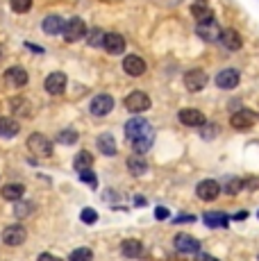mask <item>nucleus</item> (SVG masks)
I'll use <instances>...</instances> for the list:
<instances>
[{
  "instance_id": "24",
  "label": "nucleus",
  "mask_w": 259,
  "mask_h": 261,
  "mask_svg": "<svg viewBox=\"0 0 259 261\" xmlns=\"http://www.w3.org/2000/svg\"><path fill=\"white\" fill-rule=\"evenodd\" d=\"M23 193H25V187H23V184H7V187H3V198L12 200V202L21 200Z\"/></svg>"
},
{
  "instance_id": "13",
  "label": "nucleus",
  "mask_w": 259,
  "mask_h": 261,
  "mask_svg": "<svg viewBox=\"0 0 259 261\" xmlns=\"http://www.w3.org/2000/svg\"><path fill=\"white\" fill-rule=\"evenodd\" d=\"M25 237L28 234H25V227H23V225H9L3 234V241L14 248V245H21L23 241H25Z\"/></svg>"
},
{
  "instance_id": "21",
  "label": "nucleus",
  "mask_w": 259,
  "mask_h": 261,
  "mask_svg": "<svg viewBox=\"0 0 259 261\" xmlns=\"http://www.w3.org/2000/svg\"><path fill=\"white\" fill-rule=\"evenodd\" d=\"M18 132H21V125H18L14 118H7V116L0 118V137L9 139V137H16Z\"/></svg>"
},
{
  "instance_id": "8",
  "label": "nucleus",
  "mask_w": 259,
  "mask_h": 261,
  "mask_svg": "<svg viewBox=\"0 0 259 261\" xmlns=\"http://www.w3.org/2000/svg\"><path fill=\"white\" fill-rule=\"evenodd\" d=\"M239 80H241V75H239L237 68H225V71L216 75V87L223 89V91H230V89L239 87Z\"/></svg>"
},
{
  "instance_id": "18",
  "label": "nucleus",
  "mask_w": 259,
  "mask_h": 261,
  "mask_svg": "<svg viewBox=\"0 0 259 261\" xmlns=\"http://www.w3.org/2000/svg\"><path fill=\"white\" fill-rule=\"evenodd\" d=\"M221 32H223V30L218 28L214 21L198 23V37L205 39V41H216V39H221Z\"/></svg>"
},
{
  "instance_id": "7",
  "label": "nucleus",
  "mask_w": 259,
  "mask_h": 261,
  "mask_svg": "<svg viewBox=\"0 0 259 261\" xmlns=\"http://www.w3.org/2000/svg\"><path fill=\"white\" fill-rule=\"evenodd\" d=\"M255 120H257L255 112H250V109H239V112L232 114L230 123L234 129H250L252 125H255Z\"/></svg>"
},
{
  "instance_id": "9",
  "label": "nucleus",
  "mask_w": 259,
  "mask_h": 261,
  "mask_svg": "<svg viewBox=\"0 0 259 261\" xmlns=\"http://www.w3.org/2000/svg\"><path fill=\"white\" fill-rule=\"evenodd\" d=\"M196 195L200 200H205V202H212V200H216L218 195H221V184L214 182V179H205V182L198 184Z\"/></svg>"
},
{
  "instance_id": "22",
  "label": "nucleus",
  "mask_w": 259,
  "mask_h": 261,
  "mask_svg": "<svg viewBox=\"0 0 259 261\" xmlns=\"http://www.w3.org/2000/svg\"><path fill=\"white\" fill-rule=\"evenodd\" d=\"M202 220H205L207 227H227V223H230L223 212H207Z\"/></svg>"
},
{
  "instance_id": "3",
  "label": "nucleus",
  "mask_w": 259,
  "mask_h": 261,
  "mask_svg": "<svg viewBox=\"0 0 259 261\" xmlns=\"http://www.w3.org/2000/svg\"><path fill=\"white\" fill-rule=\"evenodd\" d=\"M28 148L32 150L37 157H50L53 154V141L46 139L43 134H32V137L28 139Z\"/></svg>"
},
{
  "instance_id": "20",
  "label": "nucleus",
  "mask_w": 259,
  "mask_h": 261,
  "mask_svg": "<svg viewBox=\"0 0 259 261\" xmlns=\"http://www.w3.org/2000/svg\"><path fill=\"white\" fill-rule=\"evenodd\" d=\"M121 250H123V254L130 259H141L143 257V243L141 241H137V239H127V241H123L121 243Z\"/></svg>"
},
{
  "instance_id": "34",
  "label": "nucleus",
  "mask_w": 259,
  "mask_h": 261,
  "mask_svg": "<svg viewBox=\"0 0 259 261\" xmlns=\"http://www.w3.org/2000/svg\"><path fill=\"white\" fill-rule=\"evenodd\" d=\"M200 134H202V139L212 141V139L218 134V127H216L214 123H205V125H200Z\"/></svg>"
},
{
  "instance_id": "31",
  "label": "nucleus",
  "mask_w": 259,
  "mask_h": 261,
  "mask_svg": "<svg viewBox=\"0 0 259 261\" xmlns=\"http://www.w3.org/2000/svg\"><path fill=\"white\" fill-rule=\"evenodd\" d=\"M57 141L59 143H77V132L75 129H62V132L57 134Z\"/></svg>"
},
{
  "instance_id": "6",
  "label": "nucleus",
  "mask_w": 259,
  "mask_h": 261,
  "mask_svg": "<svg viewBox=\"0 0 259 261\" xmlns=\"http://www.w3.org/2000/svg\"><path fill=\"white\" fill-rule=\"evenodd\" d=\"M89 109H91L93 116H107V114L114 109V98L109 93L96 95V98L91 100V105H89Z\"/></svg>"
},
{
  "instance_id": "43",
  "label": "nucleus",
  "mask_w": 259,
  "mask_h": 261,
  "mask_svg": "<svg viewBox=\"0 0 259 261\" xmlns=\"http://www.w3.org/2000/svg\"><path fill=\"white\" fill-rule=\"evenodd\" d=\"M28 48L32 50V53H43V48H39V46H32V43H28Z\"/></svg>"
},
{
  "instance_id": "19",
  "label": "nucleus",
  "mask_w": 259,
  "mask_h": 261,
  "mask_svg": "<svg viewBox=\"0 0 259 261\" xmlns=\"http://www.w3.org/2000/svg\"><path fill=\"white\" fill-rule=\"evenodd\" d=\"M191 14L196 16V21H198V23L214 21V16H212V7H209L207 0H196V3L191 5Z\"/></svg>"
},
{
  "instance_id": "11",
  "label": "nucleus",
  "mask_w": 259,
  "mask_h": 261,
  "mask_svg": "<svg viewBox=\"0 0 259 261\" xmlns=\"http://www.w3.org/2000/svg\"><path fill=\"white\" fill-rule=\"evenodd\" d=\"M221 43L225 46V50L237 53V50L243 46V39H241V34H239L234 28H227V30H223V32H221Z\"/></svg>"
},
{
  "instance_id": "26",
  "label": "nucleus",
  "mask_w": 259,
  "mask_h": 261,
  "mask_svg": "<svg viewBox=\"0 0 259 261\" xmlns=\"http://www.w3.org/2000/svg\"><path fill=\"white\" fill-rule=\"evenodd\" d=\"M73 166H75V170H87L93 166V154L89 152V150H82V152L75 154V162H73Z\"/></svg>"
},
{
  "instance_id": "5",
  "label": "nucleus",
  "mask_w": 259,
  "mask_h": 261,
  "mask_svg": "<svg viewBox=\"0 0 259 261\" xmlns=\"http://www.w3.org/2000/svg\"><path fill=\"white\" fill-rule=\"evenodd\" d=\"M125 109L132 114H141L146 109H150V98H148L143 91H134L125 98Z\"/></svg>"
},
{
  "instance_id": "12",
  "label": "nucleus",
  "mask_w": 259,
  "mask_h": 261,
  "mask_svg": "<svg viewBox=\"0 0 259 261\" xmlns=\"http://www.w3.org/2000/svg\"><path fill=\"white\" fill-rule=\"evenodd\" d=\"M180 123L187 125V127H200V125L207 123L205 114L198 112V109H182L180 112Z\"/></svg>"
},
{
  "instance_id": "23",
  "label": "nucleus",
  "mask_w": 259,
  "mask_h": 261,
  "mask_svg": "<svg viewBox=\"0 0 259 261\" xmlns=\"http://www.w3.org/2000/svg\"><path fill=\"white\" fill-rule=\"evenodd\" d=\"M98 150H100L102 154H116V141H114L112 134H100L98 137Z\"/></svg>"
},
{
  "instance_id": "36",
  "label": "nucleus",
  "mask_w": 259,
  "mask_h": 261,
  "mask_svg": "<svg viewBox=\"0 0 259 261\" xmlns=\"http://www.w3.org/2000/svg\"><path fill=\"white\" fill-rule=\"evenodd\" d=\"M32 7V0H12V9L16 14H25Z\"/></svg>"
},
{
  "instance_id": "4",
  "label": "nucleus",
  "mask_w": 259,
  "mask_h": 261,
  "mask_svg": "<svg viewBox=\"0 0 259 261\" xmlns=\"http://www.w3.org/2000/svg\"><path fill=\"white\" fill-rule=\"evenodd\" d=\"M87 25H84L82 18H71L66 25H64V39H66L68 43H73V41H80L82 37H87Z\"/></svg>"
},
{
  "instance_id": "27",
  "label": "nucleus",
  "mask_w": 259,
  "mask_h": 261,
  "mask_svg": "<svg viewBox=\"0 0 259 261\" xmlns=\"http://www.w3.org/2000/svg\"><path fill=\"white\" fill-rule=\"evenodd\" d=\"M127 168H130V173H132L134 177H139V175H143L148 170V164H146V159H141V157H130L127 159Z\"/></svg>"
},
{
  "instance_id": "41",
  "label": "nucleus",
  "mask_w": 259,
  "mask_h": 261,
  "mask_svg": "<svg viewBox=\"0 0 259 261\" xmlns=\"http://www.w3.org/2000/svg\"><path fill=\"white\" fill-rule=\"evenodd\" d=\"M175 223H193V216H180L175 218Z\"/></svg>"
},
{
  "instance_id": "35",
  "label": "nucleus",
  "mask_w": 259,
  "mask_h": 261,
  "mask_svg": "<svg viewBox=\"0 0 259 261\" xmlns=\"http://www.w3.org/2000/svg\"><path fill=\"white\" fill-rule=\"evenodd\" d=\"M102 41H105V32L102 30H91V32H89V46H102Z\"/></svg>"
},
{
  "instance_id": "17",
  "label": "nucleus",
  "mask_w": 259,
  "mask_h": 261,
  "mask_svg": "<svg viewBox=\"0 0 259 261\" xmlns=\"http://www.w3.org/2000/svg\"><path fill=\"white\" fill-rule=\"evenodd\" d=\"M64 89H66V75L64 73H53L46 77V91L48 93L59 95V93H64Z\"/></svg>"
},
{
  "instance_id": "33",
  "label": "nucleus",
  "mask_w": 259,
  "mask_h": 261,
  "mask_svg": "<svg viewBox=\"0 0 259 261\" xmlns=\"http://www.w3.org/2000/svg\"><path fill=\"white\" fill-rule=\"evenodd\" d=\"M32 212V204L30 202H23V200H16V207H14V216H18V218H25Z\"/></svg>"
},
{
  "instance_id": "40",
  "label": "nucleus",
  "mask_w": 259,
  "mask_h": 261,
  "mask_svg": "<svg viewBox=\"0 0 259 261\" xmlns=\"http://www.w3.org/2000/svg\"><path fill=\"white\" fill-rule=\"evenodd\" d=\"M39 261H62L59 257H53V254H48V252H43L41 257H39Z\"/></svg>"
},
{
  "instance_id": "15",
  "label": "nucleus",
  "mask_w": 259,
  "mask_h": 261,
  "mask_svg": "<svg viewBox=\"0 0 259 261\" xmlns=\"http://www.w3.org/2000/svg\"><path fill=\"white\" fill-rule=\"evenodd\" d=\"M5 82H7L9 87H25V84H28L25 68H21V66L7 68V71H5Z\"/></svg>"
},
{
  "instance_id": "39",
  "label": "nucleus",
  "mask_w": 259,
  "mask_h": 261,
  "mask_svg": "<svg viewBox=\"0 0 259 261\" xmlns=\"http://www.w3.org/2000/svg\"><path fill=\"white\" fill-rule=\"evenodd\" d=\"M155 216H157V220H164V218H168V209H164V207H157V209H155Z\"/></svg>"
},
{
  "instance_id": "38",
  "label": "nucleus",
  "mask_w": 259,
  "mask_h": 261,
  "mask_svg": "<svg viewBox=\"0 0 259 261\" xmlns=\"http://www.w3.org/2000/svg\"><path fill=\"white\" fill-rule=\"evenodd\" d=\"M196 261H218V259L212 257V254H205V252H196Z\"/></svg>"
},
{
  "instance_id": "1",
  "label": "nucleus",
  "mask_w": 259,
  "mask_h": 261,
  "mask_svg": "<svg viewBox=\"0 0 259 261\" xmlns=\"http://www.w3.org/2000/svg\"><path fill=\"white\" fill-rule=\"evenodd\" d=\"M125 137L132 143L134 152L143 154L152 148V139H155V132H152V125L148 123L146 118H130L125 123Z\"/></svg>"
},
{
  "instance_id": "25",
  "label": "nucleus",
  "mask_w": 259,
  "mask_h": 261,
  "mask_svg": "<svg viewBox=\"0 0 259 261\" xmlns=\"http://www.w3.org/2000/svg\"><path fill=\"white\" fill-rule=\"evenodd\" d=\"M43 32L46 34H62L64 32V21L59 16H48L46 21H43Z\"/></svg>"
},
{
  "instance_id": "10",
  "label": "nucleus",
  "mask_w": 259,
  "mask_h": 261,
  "mask_svg": "<svg viewBox=\"0 0 259 261\" xmlns=\"http://www.w3.org/2000/svg\"><path fill=\"white\" fill-rule=\"evenodd\" d=\"M102 48L107 50L109 55H121L123 50H125V39H123L118 32H109V34H105Z\"/></svg>"
},
{
  "instance_id": "30",
  "label": "nucleus",
  "mask_w": 259,
  "mask_h": 261,
  "mask_svg": "<svg viewBox=\"0 0 259 261\" xmlns=\"http://www.w3.org/2000/svg\"><path fill=\"white\" fill-rule=\"evenodd\" d=\"M93 259V252L89 248H77L71 252V261H91Z\"/></svg>"
},
{
  "instance_id": "32",
  "label": "nucleus",
  "mask_w": 259,
  "mask_h": 261,
  "mask_svg": "<svg viewBox=\"0 0 259 261\" xmlns=\"http://www.w3.org/2000/svg\"><path fill=\"white\" fill-rule=\"evenodd\" d=\"M80 179H82L84 184H89V187H91V189H96V187H98L96 173H93L91 168H87V170H80Z\"/></svg>"
},
{
  "instance_id": "28",
  "label": "nucleus",
  "mask_w": 259,
  "mask_h": 261,
  "mask_svg": "<svg viewBox=\"0 0 259 261\" xmlns=\"http://www.w3.org/2000/svg\"><path fill=\"white\" fill-rule=\"evenodd\" d=\"M223 191H225V195H237L239 191H243V179L241 177H227L225 184H223Z\"/></svg>"
},
{
  "instance_id": "2",
  "label": "nucleus",
  "mask_w": 259,
  "mask_h": 261,
  "mask_svg": "<svg viewBox=\"0 0 259 261\" xmlns=\"http://www.w3.org/2000/svg\"><path fill=\"white\" fill-rule=\"evenodd\" d=\"M184 87L191 93H198L207 87V73L202 68H191L187 75H184Z\"/></svg>"
},
{
  "instance_id": "14",
  "label": "nucleus",
  "mask_w": 259,
  "mask_h": 261,
  "mask_svg": "<svg viewBox=\"0 0 259 261\" xmlns=\"http://www.w3.org/2000/svg\"><path fill=\"white\" fill-rule=\"evenodd\" d=\"M123 68H125L127 75L139 77V75L146 73V62H143L141 57H137V55H127V57L123 59Z\"/></svg>"
},
{
  "instance_id": "37",
  "label": "nucleus",
  "mask_w": 259,
  "mask_h": 261,
  "mask_svg": "<svg viewBox=\"0 0 259 261\" xmlns=\"http://www.w3.org/2000/svg\"><path fill=\"white\" fill-rule=\"evenodd\" d=\"M82 223H96L98 220V214H96V209H82Z\"/></svg>"
},
{
  "instance_id": "44",
  "label": "nucleus",
  "mask_w": 259,
  "mask_h": 261,
  "mask_svg": "<svg viewBox=\"0 0 259 261\" xmlns=\"http://www.w3.org/2000/svg\"><path fill=\"white\" fill-rule=\"evenodd\" d=\"M257 216H259V214H257Z\"/></svg>"
},
{
  "instance_id": "29",
  "label": "nucleus",
  "mask_w": 259,
  "mask_h": 261,
  "mask_svg": "<svg viewBox=\"0 0 259 261\" xmlns=\"http://www.w3.org/2000/svg\"><path fill=\"white\" fill-rule=\"evenodd\" d=\"M12 109H14V114H18V116H30V112H32V107H30V102L25 98H14Z\"/></svg>"
},
{
  "instance_id": "42",
  "label": "nucleus",
  "mask_w": 259,
  "mask_h": 261,
  "mask_svg": "<svg viewBox=\"0 0 259 261\" xmlns=\"http://www.w3.org/2000/svg\"><path fill=\"white\" fill-rule=\"evenodd\" d=\"M234 218H237V220H246V218H248V212H239V214H234Z\"/></svg>"
},
{
  "instance_id": "16",
  "label": "nucleus",
  "mask_w": 259,
  "mask_h": 261,
  "mask_svg": "<svg viewBox=\"0 0 259 261\" xmlns=\"http://www.w3.org/2000/svg\"><path fill=\"white\" fill-rule=\"evenodd\" d=\"M175 248L180 250V252H184V254L200 252V243H198L193 237H189V234H177L175 237Z\"/></svg>"
}]
</instances>
